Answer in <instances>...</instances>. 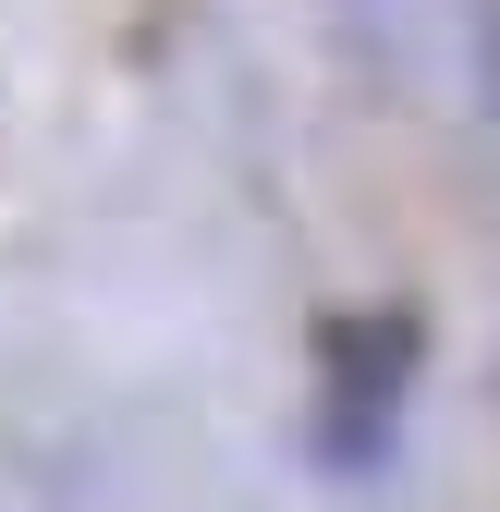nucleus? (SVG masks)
I'll use <instances>...</instances> for the list:
<instances>
[{
	"label": "nucleus",
	"mask_w": 500,
	"mask_h": 512,
	"mask_svg": "<svg viewBox=\"0 0 500 512\" xmlns=\"http://www.w3.org/2000/svg\"><path fill=\"white\" fill-rule=\"evenodd\" d=\"M415 354H427V330H415L403 305H379V317H330V330H318V452H330L342 476L391 464V427H403V391H415Z\"/></svg>",
	"instance_id": "1"
}]
</instances>
